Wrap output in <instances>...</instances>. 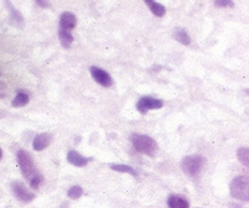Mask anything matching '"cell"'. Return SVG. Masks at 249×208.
I'll list each match as a JSON object with an SVG mask.
<instances>
[{"instance_id":"obj_1","label":"cell","mask_w":249,"mask_h":208,"mask_svg":"<svg viewBox=\"0 0 249 208\" xmlns=\"http://www.w3.org/2000/svg\"><path fill=\"white\" fill-rule=\"evenodd\" d=\"M230 192L231 196L235 200L249 202V176L241 175L233 178Z\"/></svg>"},{"instance_id":"obj_2","label":"cell","mask_w":249,"mask_h":208,"mask_svg":"<svg viewBox=\"0 0 249 208\" xmlns=\"http://www.w3.org/2000/svg\"><path fill=\"white\" fill-rule=\"evenodd\" d=\"M17 159H18V165H19L22 176H24L25 178H28L29 182H30L34 177L40 175V173L36 171V167H35V164H34L33 157H31V155L28 153V151H25V150L18 151Z\"/></svg>"},{"instance_id":"obj_3","label":"cell","mask_w":249,"mask_h":208,"mask_svg":"<svg viewBox=\"0 0 249 208\" xmlns=\"http://www.w3.org/2000/svg\"><path fill=\"white\" fill-rule=\"evenodd\" d=\"M132 142L135 150L138 153L145 154V155L153 156L158 150V144L153 138L142 134H133Z\"/></svg>"},{"instance_id":"obj_4","label":"cell","mask_w":249,"mask_h":208,"mask_svg":"<svg viewBox=\"0 0 249 208\" xmlns=\"http://www.w3.org/2000/svg\"><path fill=\"white\" fill-rule=\"evenodd\" d=\"M205 165V159L201 155L185 156L181 161V169L190 177H196L202 170Z\"/></svg>"},{"instance_id":"obj_5","label":"cell","mask_w":249,"mask_h":208,"mask_svg":"<svg viewBox=\"0 0 249 208\" xmlns=\"http://www.w3.org/2000/svg\"><path fill=\"white\" fill-rule=\"evenodd\" d=\"M11 190H13V193H14L15 197L19 201H21V202L29 203L33 202V201L35 200V193H34L33 191H30V190L25 186L22 182H20V181L11 182Z\"/></svg>"},{"instance_id":"obj_6","label":"cell","mask_w":249,"mask_h":208,"mask_svg":"<svg viewBox=\"0 0 249 208\" xmlns=\"http://www.w3.org/2000/svg\"><path fill=\"white\" fill-rule=\"evenodd\" d=\"M162 107H164V102L161 99L153 98V97H142L137 103L138 112H140L142 114H145L149 110L160 109Z\"/></svg>"},{"instance_id":"obj_7","label":"cell","mask_w":249,"mask_h":208,"mask_svg":"<svg viewBox=\"0 0 249 208\" xmlns=\"http://www.w3.org/2000/svg\"><path fill=\"white\" fill-rule=\"evenodd\" d=\"M90 76L93 77V80L98 85L103 86V87H110L113 83L110 74L107 71L99 69V67H90Z\"/></svg>"},{"instance_id":"obj_8","label":"cell","mask_w":249,"mask_h":208,"mask_svg":"<svg viewBox=\"0 0 249 208\" xmlns=\"http://www.w3.org/2000/svg\"><path fill=\"white\" fill-rule=\"evenodd\" d=\"M77 25V17L74 14L70 13V11H65L60 17V29L61 30L71 31L76 28Z\"/></svg>"},{"instance_id":"obj_9","label":"cell","mask_w":249,"mask_h":208,"mask_svg":"<svg viewBox=\"0 0 249 208\" xmlns=\"http://www.w3.org/2000/svg\"><path fill=\"white\" fill-rule=\"evenodd\" d=\"M67 161L76 167H85L88 162L92 161V159H90V157H85V156L81 155L80 153L71 150L67 154Z\"/></svg>"},{"instance_id":"obj_10","label":"cell","mask_w":249,"mask_h":208,"mask_svg":"<svg viewBox=\"0 0 249 208\" xmlns=\"http://www.w3.org/2000/svg\"><path fill=\"white\" fill-rule=\"evenodd\" d=\"M51 140H52L51 134H47V133L36 135L35 139H34V141H33L34 150H36V151L45 150V149L50 145Z\"/></svg>"},{"instance_id":"obj_11","label":"cell","mask_w":249,"mask_h":208,"mask_svg":"<svg viewBox=\"0 0 249 208\" xmlns=\"http://www.w3.org/2000/svg\"><path fill=\"white\" fill-rule=\"evenodd\" d=\"M5 5L10 9V21L11 24L15 25L17 28L22 29L24 28V17L20 14L19 11L14 8V5L10 3V1H5Z\"/></svg>"},{"instance_id":"obj_12","label":"cell","mask_w":249,"mask_h":208,"mask_svg":"<svg viewBox=\"0 0 249 208\" xmlns=\"http://www.w3.org/2000/svg\"><path fill=\"white\" fill-rule=\"evenodd\" d=\"M167 207L169 208H189V202L181 196H170L167 198Z\"/></svg>"},{"instance_id":"obj_13","label":"cell","mask_w":249,"mask_h":208,"mask_svg":"<svg viewBox=\"0 0 249 208\" xmlns=\"http://www.w3.org/2000/svg\"><path fill=\"white\" fill-rule=\"evenodd\" d=\"M145 4L149 6V9H150L151 13H153L155 17H162L165 15V13H166V9H165V6L162 5V4L156 3V1H151V0H145Z\"/></svg>"},{"instance_id":"obj_14","label":"cell","mask_w":249,"mask_h":208,"mask_svg":"<svg viewBox=\"0 0 249 208\" xmlns=\"http://www.w3.org/2000/svg\"><path fill=\"white\" fill-rule=\"evenodd\" d=\"M58 37H60V42L65 49H70L71 45L73 44V36H72L71 31L61 30L58 29Z\"/></svg>"},{"instance_id":"obj_15","label":"cell","mask_w":249,"mask_h":208,"mask_svg":"<svg viewBox=\"0 0 249 208\" xmlns=\"http://www.w3.org/2000/svg\"><path fill=\"white\" fill-rule=\"evenodd\" d=\"M173 36L176 41H178L180 44H182V45L191 44V37H190L189 34L186 33V30H183V29H175Z\"/></svg>"},{"instance_id":"obj_16","label":"cell","mask_w":249,"mask_h":208,"mask_svg":"<svg viewBox=\"0 0 249 208\" xmlns=\"http://www.w3.org/2000/svg\"><path fill=\"white\" fill-rule=\"evenodd\" d=\"M29 101H30L29 94L22 92V90H20V92H18L17 93V97H15V98L13 99V102H11V105L15 108L24 107V105H26V104L29 103Z\"/></svg>"},{"instance_id":"obj_17","label":"cell","mask_w":249,"mask_h":208,"mask_svg":"<svg viewBox=\"0 0 249 208\" xmlns=\"http://www.w3.org/2000/svg\"><path fill=\"white\" fill-rule=\"evenodd\" d=\"M110 169L117 173H129V175L134 176V177H138V173L135 171L134 167L129 166V165H123V164H112L110 165Z\"/></svg>"},{"instance_id":"obj_18","label":"cell","mask_w":249,"mask_h":208,"mask_svg":"<svg viewBox=\"0 0 249 208\" xmlns=\"http://www.w3.org/2000/svg\"><path fill=\"white\" fill-rule=\"evenodd\" d=\"M237 157L244 166L249 167V148H241L237 151Z\"/></svg>"},{"instance_id":"obj_19","label":"cell","mask_w":249,"mask_h":208,"mask_svg":"<svg viewBox=\"0 0 249 208\" xmlns=\"http://www.w3.org/2000/svg\"><path fill=\"white\" fill-rule=\"evenodd\" d=\"M69 197L72 198V200H78L83 194V189L81 186H72L71 189L67 192Z\"/></svg>"},{"instance_id":"obj_20","label":"cell","mask_w":249,"mask_h":208,"mask_svg":"<svg viewBox=\"0 0 249 208\" xmlns=\"http://www.w3.org/2000/svg\"><path fill=\"white\" fill-rule=\"evenodd\" d=\"M214 5L218 6V8H233L234 4L232 1H230V0H219V1L214 3Z\"/></svg>"},{"instance_id":"obj_21","label":"cell","mask_w":249,"mask_h":208,"mask_svg":"<svg viewBox=\"0 0 249 208\" xmlns=\"http://www.w3.org/2000/svg\"><path fill=\"white\" fill-rule=\"evenodd\" d=\"M36 4H37L38 6H42V8H49L50 6L49 3H44V1H41V0H37V1H36Z\"/></svg>"},{"instance_id":"obj_22","label":"cell","mask_w":249,"mask_h":208,"mask_svg":"<svg viewBox=\"0 0 249 208\" xmlns=\"http://www.w3.org/2000/svg\"><path fill=\"white\" fill-rule=\"evenodd\" d=\"M228 207L230 208H244L243 206L238 205V203H230V205H228Z\"/></svg>"},{"instance_id":"obj_23","label":"cell","mask_w":249,"mask_h":208,"mask_svg":"<svg viewBox=\"0 0 249 208\" xmlns=\"http://www.w3.org/2000/svg\"><path fill=\"white\" fill-rule=\"evenodd\" d=\"M60 208H69V205H67V203H62Z\"/></svg>"},{"instance_id":"obj_24","label":"cell","mask_w":249,"mask_h":208,"mask_svg":"<svg viewBox=\"0 0 249 208\" xmlns=\"http://www.w3.org/2000/svg\"><path fill=\"white\" fill-rule=\"evenodd\" d=\"M4 87H5V85H4V83L0 82V89H1V88H4Z\"/></svg>"},{"instance_id":"obj_25","label":"cell","mask_w":249,"mask_h":208,"mask_svg":"<svg viewBox=\"0 0 249 208\" xmlns=\"http://www.w3.org/2000/svg\"><path fill=\"white\" fill-rule=\"evenodd\" d=\"M3 157V151H1V149H0V159Z\"/></svg>"},{"instance_id":"obj_26","label":"cell","mask_w":249,"mask_h":208,"mask_svg":"<svg viewBox=\"0 0 249 208\" xmlns=\"http://www.w3.org/2000/svg\"><path fill=\"white\" fill-rule=\"evenodd\" d=\"M4 97H5V96H4L3 93H0V98H4Z\"/></svg>"}]
</instances>
